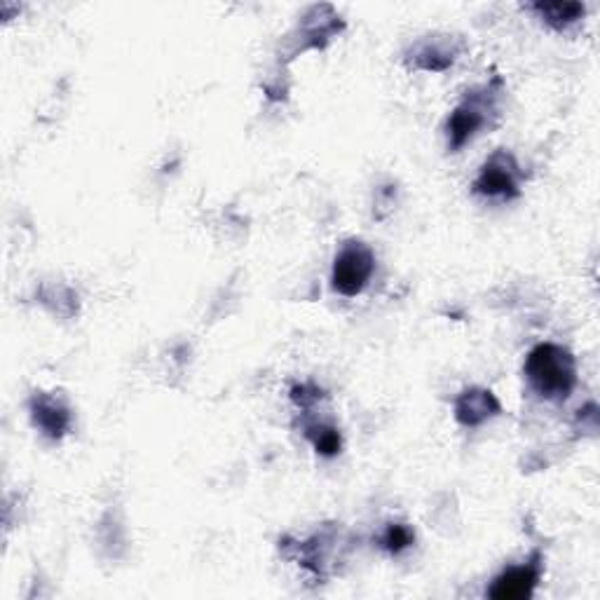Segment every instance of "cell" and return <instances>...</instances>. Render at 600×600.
Listing matches in <instances>:
<instances>
[{"mask_svg":"<svg viewBox=\"0 0 600 600\" xmlns=\"http://www.w3.org/2000/svg\"><path fill=\"white\" fill-rule=\"evenodd\" d=\"M525 378L541 399L563 401L577 385V361L570 349L541 343L525 359Z\"/></svg>","mask_w":600,"mask_h":600,"instance_id":"1","label":"cell"},{"mask_svg":"<svg viewBox=\"0 0 600 600\" xmlns=\"http://www.w3.org/2000/svg\"><path fill=\"white\" fill-rule=\"evenodd\" d=\"M373 272H375V256L371 252V246L363 244L361 240H347L333 260V270H331L333 291L345 298H355L366 286H369Z\"/></svg>","mask_w":600,"mask_h":600,"instance_id":"2","label":"cell"},{"mask_svg":"<svg viewBox=\"0 0 600 600\" xmlns=\"http://www.w3.org/2000/svg\"><path fill=\"white\" fill-rule=\"evenodd\" d=\"M495 97L497 92L493 90V85L483 87V90H472L467 92L458 108L450 113L446 131H448V149L452 153L464 149V145L478 135V129L486 127L488 115L495 108Z\"/></svg>","mask_w":600,"mask_h":600,"instance_id":"3","label":"cell"},{"mask_svg":"<svg viewBox=\"0 0 600 600\" xmlns=\"http://www.w3.org/2000/svg\"><path fill=\"white\" fill-rule=\"evenodd\" d=\"M521 179L523 171L516 157L500 149L483 163L474 181V193L490 200H516L521 195Z\"/></svg>","mask_w":600,"mask_h":600,"instance_id":"4","label":"cell"},{"mask_svg":"<svg viewBox=\"0 0 600 600\" xmlns=\"http://www.w3.org/2000/svg\"><path fill=\"white\" fill-rule=\"evenodd\" d=\"M541 570H545V559H541L539 551H535L528 559V563L502 570V573L493 579L488 598H495V600L531 598L541 579Z\"/></svg>","mask_w":600,"mask_h":600,"instance_id":"5","label":"cell"},{"mask_svg":"<svg viewBox=\"0 0 600 600\" xmlns=\"http://www.w3.org/2000/svg\"><path fill=\"white\" fill-rule=\"evenodd\" d=\"M28 413H31L36 427L48 438H52V442H60L71 430L73 418L68 406L60 397H54V394L36 392L34 397L28 399Z\"/></svg>","mask_w":600,"mask_h":600,"instance_id":"6","label":"cell"},{"mask_svg":"<svg viewBox=\"0 0 600 600\" xmlns=\"http://www.w3.org/2000/svg\"><path fill=\"white\" fill-rule=\"evenodd\" d=\"M502 413V404L490 390L470 387L456 399V420L462 427H481L483 422Z\"/></svg>","mask_w":600,"mask_h":600,"instance_id":"7","label":"cell"},{"mask_svg":"<svg viewBox=\"0 0 600 600\" xmlns=\"http://www.w3.org/2000/svg\"><path fill=\"white\" fill-rule=\"evenodd\" d=\"M458 56V48L456 42L448 38H424L420 40L418 46H413V50L408 52L406 62L411 64L418 71H427V73H442L448 66H452Z\"/></svg>","mask_w":600,"mask_h":600,"instance_id":"8","label":"cell"},{"mask_svg":"<svg viewBox=\"0 0 600 600\" xmlns=\"http://www.w3.org/2000/svg\"><path fill=\"white\" fill-rule=\"evenodd\" d=\"M531 10L537 12L539 20L556 28V31H563V28L573 26L584 17L582 3H535L531 5Z\"/></svg>","mask_w":600,"mask_h":600,"instance_id":"9","label":"cell"},{"mask_svg":"<svg viewBox=\"0 0 600 600\" xmlns=\"http://www.w3.org/2000/svg\"><path fill=\"white\" fill-rule=\"evenodd\" d=\"M305 436L310 438V444L315 446V450L324 458H335L343 448L341 432L335 430L333 424H321V422L319 424H307Z\"/></svg>","mask_w":600,"mask_h":600,"instance_id":"10","label":"cell"},{"mask_svg":"<svg viewBox=\"0 0 600 600\" xmlns=\"http://www.w3.org/2000/svg\"><path fill=\"white\" fill-rule=\"evenodd\" d=\"M413 541H416V535H413L411 528H408V525L392 523V525H387L385 535L380 537V547H383L390 553H401V551H406L408 547H411Z\"/></svg>","mask_w":600,"mask_h":600,"instance_id":"11","label":"cell"},{"mask_svg":"<svg viewBox=\"0 0 600 600\" xmlns=\"http://www.w3.org/2000/svg\"><path fill=\"white\" fill-rule=\"evenodd\" d=\"M321 397H324V392L315 385H296L294 390H291V399H294L301 408H310Z\"/></svg>","mask_w":600,"mask_h":600,"instance_id":"12","label":"cell"}]
</instances>
